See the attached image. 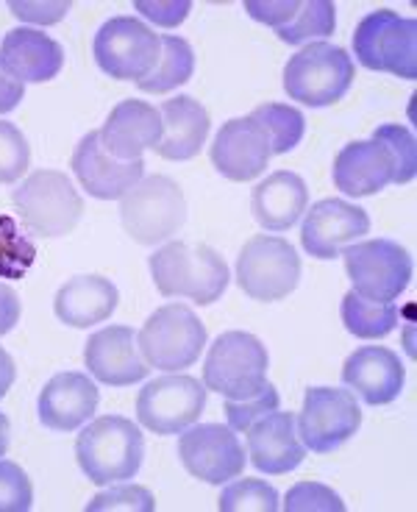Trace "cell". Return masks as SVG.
Returning a JSON list of instances; mask_svg holds the SVG:
<instances>
[{
	"label": "cell",
	"mask_w": 417,
	"mask_h": 512,
	"mask_svg": "<svg viewBox=\"0 0 417 512\" xmlns=\"http://www.w3.org/2000/svg\"><path fill=\"white\" fill-rule=\"evenodd\" d=\"M151 276L165 298H190L201 307L215 304L228 287V265L215 248L201 243H167L151 256Z\"/></svg>",
	"instance_id": "cell-1"
},
{
	"label": "cell",
	"mask_w": 417,
	"mask_h": 512,
	"mask_svg": "<svg viewBox=\"0 0 417 512\" xmlns=\"http://www.w3.org/2000/svg\"><path fill=\"white\" fill-rule=\"evenodd\" d=\"M145 457V437L123 415H103L84 426L76 440V460L89 482L117 485L134 479Z\"/></svg>",
	"instance_id": "cell-2"
},
{
	"label": "cell",
	"mask_w": 417,
	"mask_h": 512,
	"mask_svg": "<svg viewBox=\"0 0 417 512\" xmlns=\"http://www.w3.org/2000/svg\"><path fill=\"white\" fill-rule=\"evenodd\" d=\"M270 357L259 337L248 332H223L209 346L203 362V384L228 401L259 396L267 384Z\"/></svg>",
	"instance_id": "cell-3"
},
{
	"label": "cell",
	"mask_w": 417,
	"mask_h": 512,
	"mask_svg": "<svg viewBox=\"0 0 417 512\" xmlns=\"http://www.w3.org/2000/svg\"><path fill=\"white\" fill-rule=\"evenodd\" d=\"M356 78L354 59L345 48L329 42H312L290 56L284 67V92L290 101L323 109L345 98Z\"/></svg>",
	"instance_id": "cell-4"
},
{
	"label": "cell",
	"mask_w": 417,
	"mask_h": 512,
	"mask_svg": "<svg viewBox=\"0 0 417 512\" xmlns=\"http://www.w3.org/2000/svg\"><path fill=\"white\" fill-rule=\"evenodd\" d=\"M120 220L134 243L159 245L184 226L187 198L173 179L148 176L120 198Z\"/></svg>",
	"instance_id": "cell-5"
},
{
	"label": "cell",
	"mask_w": 417,
	"mask_h": 512,
	"mask_svg": "<svg viewBox=\"0 0 417 512\" xmlns=\"http://www.w3.org/2000/svg\"><path fill=\"white\" fill-rule=\"evenodd\" d=\"M12 201L20 212V220L37 237H64L76 229L84 215V201L59 170H37L17 190Z\"/></svg>",
	"instance_id": "cell-6"
},
{
	"label": "cell",
	"mask_w": 417,
	"mask_h": 512,
	"mask_svg": "<svg viewBox=\"0 0 417 512\" xmlns=\"http://www.w3.org/2000/svg\"><path fill=\"white\" fill-rule=\"evenodd\" d=\"M137 346L148 368L178 373L195 365L206 346V326L184 304H167L145 320Z\"/></svg>",
	"instance_id": "cell-7"
},
{
	"label": "cell",
	"mask_w": 417,
	"mask_h": 512,
	"mask_svg": "<svg viewBox=\"0 0 417 512\" xmlns=\"http://www.w3.org/2000/svg\"><path fill=\"white\" fill-rule=\"evenodd\" d=\"M356 59L367 70L415 81L417 78V23L392 9L370 12L356 26Z\"/></svg>",
	"instance_id": "cell-8"
},
{
	"label": "cell",
	"mask_w": 417,
	"mask_h": 512,
	"mask_svg": "<svg viewBox=\"0 0 417 512\" xmlns=\"http://www.w3.org/2000/svg\"><path fill=\"white\" fill-rule=\"evenodd\" d=\"M301 282V256L284 237L256 234L237 256V284L253 301H281Z\"/></svg>",
	"instance_id": "cell-9"
},
{
	"label": "cell",
	"mask_w": 417,
	"mask_h": 512,
	"mask_svg": "<svg viewBox=\"0 0 417 512\" xmlns=\"http://www.w3.org/2000/svg\"><path fill=\"white\" fill-rule=\"evenodd\" d=\"M345 273L354 282V293L367 301H395L412 282V256L395 240H365L342 248Z\"/></svg>",
	"instance_id": "cell-10"
},
{
	"label": "cell",
	"mask_w": 417,
	"mask_h": 512,
	"mask_svg": "<svg viewBox=\"0 0 417 512\" xmlns=\"http://www.w3.org/2000/svg\"><path fill=\"white\" fill-rule=\"evenodd\" d=\"M95 62L117 81H142L162 56V37L137 17H112L95 34Z\"/></svg>",
	"instance_id": "cell-11"
},
{
	"label": "cell",
	"mask_w": 417,
	"mask_h": 512,
	"mask_svg": "<svg viewBox=\"0 0 417 512\" xmlns=\"http://www.w3.org/2000/svg\"><path fill=\"white\" fill-rule=\"evenodd\" d=\"M362 426V410L351 390L309 387L298 415V437L315 454L345 446Z\"/></svg>",
	"instance_id": "cell-12"
},
{
	"label": "cell",
	"mask_w": 417,
	"mask_h": 512,
	"mask_svg": "<svg viewBox=\"0 0 417 512\" xmlns=\"http://www.w3.org/2000/svg\"><path fill=\"white\" fill-rule=\"evenodd\" d=\"M206 410V387L195 376L176 373L148 382L139 390L137 418L156 435H181Z\"/></svg>",
	"instance_id": "cell-13"
},
{
	"label": "cell",
	"mask_w": 417,
	"mask_h": 512,
	"mask_svg": "<svg viewBox=\"0 0 417 512\" xmlns=\"http://www.w3.org/2000/svg\"><path fill=\"white\" fill-rule=\"evenodd\" d=\"M178 460L187 474L206 485H226L245 471V448L228 426L192 423L178 437Z\"/></svg>",
	"instance_id": "cell-14"
},
{
	"label": "cell",
	"mask_w": 417,
	"mask_h": 512,
	"mask_svg": "<svg viewBox=\"0 0 417 512\" xmlns=\"http://www.w3.org/2000/svg\"><path fill=\"white\" fill-rule=\"evenodd\" d=\"M370 231V218L362 206L348 204L342 198H323L306 212L301 226L304 251L315 259H334L342 248L354 245Z\"/></svg>",
	"instance_id": "cell-15"
},
{
	"label": "cell",
	"mask_w": 417,
	"mask_h": 512,
	"mask_svg": "<svg viewBox=\"0 0 417 512\" xmlns=\"http://www.w3.org/2000/svg\"><path fill=\"white\" fill-rule=\"evenodd\" d=\"M212 165L228 181H253L262 176L270 162V140L251 117H234L223 123L212 142Z\"/></svg>",
	"instance_id": "cell-16"
},
{
	"label": "cell",
	"mask_w": 417,
	"mask_h": 512,
	"mask_svg": "<svg viewBox=\"0 0 417 512\" xmlns=\"http://www.w3.org/2000/svg\"><path fill=\"white\" fill-rule=\"evenodd\" d=\"M248 457L262 474L281 476L295 471L306 457V446L298 437L295 412H267L248 426Z\"/></svg>",
	"instance_id": "cell-17"
},
{
	"label": "cell",
	"mask_w": 417,
	"mask_h": 512,
	"mask_svg": "<svg viewBox=\"0 0 417 512\" xmlns=\"http://www.w3.org/2000/svg\"><path fill=\"white\" fill-rule=\"evenodd\" d=\"M73 173L81 181V187L101 201H117L123 198L134 184L142 181L145 176V162L142 159H131V162H120L103 151L101 134L89 131L84 140L76 145L73 154Z\"/></svg>",
	"instance_id": "cell-18"
},
{
	"label": "cell",
	"mask_w": 417,
	"mask_h": 512,
	"mask_svg": "<svg viewBox=\"0 0 417 512\" xmlns=\"http://www.w3.org/2000/svg\"><path fill=\"white\" fill-rule=\"evenodd\" d=\"M98 401L101 393L87 373H56L39 393V421L53 432H76L95 415Z\"/></svg>",
	"instance_id": "cell-19"
},
{
	"label": "cell",
	"mask_w": 417,
	"mask_h": 512,
	"mask_svg": "<svg viewBox=\"0 0 417 512\" xmlns=\"http://www.w3.org/2000/svg\"><path fill=\"white\" fill-rule=\"evenodd\" d=\"M84 362L98 382L112 384V387L142 382L151 371L139 354L134 329L128 326H106L92 334L84 346Z\"/></svg>",
	"instance_id": "cell-20"
},
{
	"label": "cell",
	"mask_w": 417,
	"mask_h": 512,
	"mask_svg": "<svg viewBox=\"0 0 417 512\" xmlns=\"http://www.w3.org/2000/svg\"><path fill=\"white\" fill-rule=\"evenodd\" d=\"M98 134L103 151L114 159H142L148 148H156L162 140V115L151 103L128 98L114 106Z\"/></svg>",
	"instance_id": "cell-21"
},
{
	"label": "cell",
	"mask_w": 417,
	"mask_h": 512,
	"mask_svg": "<svg viewBox=\"0 0 417 512\" xmlns=\"http://www.w3.org/2000/svg\"><path fill=\"white\" fill-rule=\"evenodd\" d=\"M334 187L351 198L376 195L395 181V156L379 140L348 142L334 159Z\"/></svg>",
	"instance_id": "cell-22"
},
{
	"label": "cell",
	"mask_w": 417,
	"mask_h": 512,
	"mask_svg": "<svg viewBox=\"0 0 417 512\" xmlns=\"http://www.w3.org/2000/svg\"><path fill=\"white\" fill-rule=\"evenodd\" d=\"M342 382L365 398V404L370 407H384L392 404L404 390V362L390 348L362 346L345 359Z\"/></svg>",
	"instance_id": "cell-23"
},
{
	"label": "cell",
	"mask_w": 417,
	"mask_h": 512,
	"mask_svg": "<svg viewBox=\"0 0 417 512\" xmlns=\"http://www.w3.org/2000/svg\"><path fill=\"white\" fill-rule=\"evenodd\" d=\"M0 67L23 84H42L62 73V45L37 28H12L0 45Z\"/></svg>",
	"instance_id": "cell-24"
},
{
	"label": "cell",
	"mask_w": 417,
	"mask_h": 512,
	"mask_svg": "<svg viewBox=\"0 0 417 512\" xmlns=\"http://www.w3.org/2000/svg\"><path fill=\"white\" fill-rule=\"evenodd\" d=\"M159 115H162V140L153 148L156 154L170 162H187L201 154L212 128L209 112L203 109L201 101L190 95H178L159 106Z\"/></svg>",
	"instance_id": "cell-25"
},
{
	"label": "cell",
	"mask_w": 417,
	"mask_h": 512,
	"mask_svg": "<svg viewBox=\"0 0 417 512\" xmlns=\"http://www.w3.org/2000/svg\"><path fill=\"white\" fill-rule=\"evenodd\" d=\"M309 204L306 181L292 170H276L273 176L259 181L251 192V212L259 226L267 231L292 229Z\"/></svg>",
	"instance_id": "cell-26"
},
{
	"label": "cell",
	"mask_w": 417,
	"mask_h": 512,
	"mask_svg": "<svg viewBox=\"0 0 417 512\" xmlns=\"http://www.w3.org/2000/svg\"><path fill=\"white\" fill-rule=\"evenodd\" d=\"M117 301H120V293L109 279L76 276L59 287V293L53 298V312H56V318L73 329H89L95 323L112 318Z\"/></svg>",
	"instance_id": "cell-27"
},
{
	"label": "cell",
	"mask_w": 417,
	"mask_h": 512,
	"mask_svg": "<svg viewBox=\"0 0 417 512\" xmlns=\"http://www.w3.org/2000/svg\"><path fill=\"white\" fill-rule=\"evenodd\" d=\"M195 73V53L187 39L181 37H162V56L153 67L148 78H142L137 87L151 95H165L173 92L181 84H187Z\"/></svg>",
	"instance_id": "cell-28"
},
{
	"label": "cell",
	"mask_w": 417,
	"mask_h": 512,
	"mask_svg": "<svg viewBox=\"0 0 417 512\" xmlns=\"http://www.w3.org/2000/svg\"><path fill=\"white\" fill-rule=\"evenodd\" d=\"M340 315L345 329L354 337H362V340H381V337H387L398 326V307H395V301H387V304L367 301L362 295H356L354 290L342 298Z\"/></svg>",
	"instance_id": "cell-29"
},
{
	"label": "cell",
	"mask_w": 417,
	"mask_h": 512,
	"mask_svg": "<svg viewBox=\"0 0 417 512\" xmlns=\"http://www.w3.org/2000/svg\"><path fill=\"white\" fill-rule=\"evenodd\" d=\"M251 120L267 134L273 154H290L292 148L304 140L306 120L295 106H287V103H262V106H256L251 112Z\"/></svg>",
	"instance_id": "cell-30"
},
{
	"label": "cell",
	"mask_w": 417,
	"mask_h": 512,
	"mask_svg": "<svg viewBox=\"0 0 417 512\" xmlns=\"http://www.w3.org/2000/svg\"><path fill=\"white\" fill-rule=\"evenodd\" d=\"M337 26V6L331 0H301L298 12L276 34L287 45H304L312 39L329 37Z\"/></svg>",
	"instance_id": "cell-31"
},
{
	"label": "cell",
	"mask_w": 417,
	"mask_h": 512,
	"mask_svg": "<svg viewBox=\"0 0 417 512\" xmlns=\"http://www.w3.org/2000/svg\"><path fill=\"white\" fill-rule=\"evenodd\" d=\"M278 504L276 487L267 485L265 479H240L231 482L217 501L220 512H276Z\"/></svg>",
	"instance_id": "cell-32"
},
{
	"label": "cell",
	"mask_w": 417,
	"mask_h": 512,
	"mask_svg": "<svg viewBox=\"0 0 417 512\" xmlns=\"http://www.w3.org/2000/svg\"><path fill=\"white\" fill-rule=\"evenodd\" d=\"M373 140L384 142L395 156V181L392 184H409L417 173V156H415V134L412 128L401 123L379 126L373 131Z\"/></svg>",
	"instance_id": "cell-33"
},
{
	"label": "cell",
	"mask_w": 417,
	"mask_h": 512,
	"mask_svg": "<svg viewBox=\"0 0 417 512\" xmlns=\"http://www.w3.org/2000/svg\"><path fill=\"white\" fill-rule=\"evenodd\" d=\"M31 165V145L23 137V131L0 120V184H14L23 179V173Z\"/></svg>",
	"instance_id": "cell-34"
},
{
	"label": "cell",
	"mask_w": 417,
	"mask_h": 512,
	"mask_svg": "<svg viewBox=\"0 0 417 512\" xmlns=\"http://www.w3.org/2000/svg\"><path fill=\"white\" fill-rule=\"evenodd\" d=\"M34 487L28 474L12 460H0V512H28Z\"/></svg>",
	"instance_id": "cell-35"
},
{
	"label": "cell",
	"mask_w": 417,
	"mask_h": 512,
	"mask_svg": "<svg viewBox=\"0 0 417 512\" xmlns=\"http://www.w3.org/2000/svg\"><path fill=\"white\" fill-rule=\"evenodd\" d=\"M106 510H126V512H153L156 501L148 487L139 485H117L106 493H98L87 504V512H106Z\"/></svg>",
	"instance_id": "cell-36"
},
{
	"label": "cell",
	"mask_w": 417,
	"mask_h": 512,
	"mask_svg": "<svg viewBox=\"0 0 417 512\" xmlns=\"http://www.w3.org/2000/svg\"><path fill=\"white\" fill-rule=\"evenodd\" d=\"M281 507H284V512H345V501L331 487L320 485V482H301L287 493Z\"/></svg>",
	"instance_id": "cell-37"
},
{
	"label": "cell",
	"mask_w": 417,
	"mask_h": 512,
	"mask_svg": "<svg viewBox=\"0 0 417 512\" xmlns=\"http://www.w3.org/2000/svg\"><path fill=\"white\" fill-rule=\"evenodd\" d=\"M278 404H281V398H278V390L270 382L265 384V390H262L259 396L245 398V401H228V429H234V432H248V426H251L253 421L265 418L267 412L278 410Z\"/></svg>",
	"instance_id": "cell-38"
},
{
	"label": "cell",
	"mask_w": 417,
	"mask_h": 512,
	"mask_svg": "<svg viewBox=\"0 0 417 512\" xmlns=\"http://www.w3.org/2000/svg\"><path fill=\"white\" fill-rule=\"evenodd\" d=\"M134 9H137L142 17H148L151 23L162 28H176L181 26L184 20H187V14L192 12V3L187 0H170V3H151V0H137L134 3Z\"/></svg>",
	"instance_id": "cell-39"
},
{
	"label": "cell",
	"mask_w": 417,
	"mask_h": 512,
	"mask_svg": "<svg viewBox=\"0 0 417 512\" xmlns=\"http://www.w3.org/2000/svg\"><path fill=\"white\" fill-rule=\"evenodd\" d=\"M14 17L28 20V23H59L64 14L70 12V3H9Z\"/></svg>",
	"instance_id": "cell-40"
},
{
	"label": "cell",
	"mask_w": 417,
	"mask_h": 512,
	"mask_svg": "<svg viewBox=\"0 0 417 512\" xmlns=\"http://www.w3.org/2000/svg\"><path fill=\"white\" fill-rule=\"evenodd\" d=\"M20 320V298L9 284H0V337L9 334Z\"/></svg>",
	"instance_id": "cell-41"
},
{
	"label": "cell",
	"mask_w": 417,
	"mask_h": 512,
	"mask_svg": "<svg viewBox=\"0 0 417 512\" xmlns=\"http://www.w3.org/2000/svg\"><path fill=\"white\" fill-rule=\"evenodd\" d=\"M23 95H26V84L17 81L14 76H9V73L0 67V115L17 109V103L23 101Z\"/></svg>",
	"instance_id": "cell-42"
},
{
	"label": "cell",
	"mask_w": 417,
	"mask_h": 512,
	"mask_svg": "<svg viewBox=\"0 0 417 512\" xmlns=\"http://www.w3.org/2000/svg\"><path fill=\"white\" fill-rule=\"evenodd\" d=\"M14 376H17V368H14V359L0 348V398L6 396L12 390Z\"/></svg>",
	"instance_id": "cell-43"
},
{
	"label": "cell",
	"mask_w": 417,
	"mask_h": 512,
	"mask_svg": "<svg viewBox=\"0 0 417 512\" xmlns=\"http://www.w3.org/2000/svg\"><path fill=\"white\" fill-rule=\"evenodd\" d=\"M9 440H12V426H9V418L0 412V457L9 451Z\"/></svg>",
	"instance_id": "cell-44"
}]
</instances>
